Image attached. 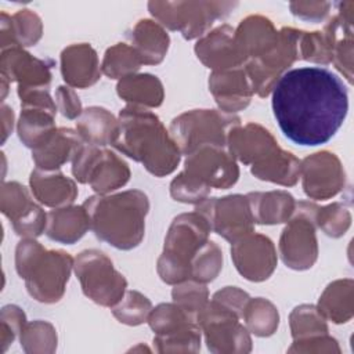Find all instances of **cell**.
Returning a JSON list of instances; mask_svg holds the SVG:
<instances>
[{
    "mask_svg": "<svg viewBox=\"0 0 354 354\" xmlns=\"http://www.w3.org/2000/svg\"><path fill=\"white\" fill-rule=\"evenodd\" d=\"M130 46L144 65L160 64L169 50L170 37L166 29L153 19H140L129 33Z\"/></svg>",
    "mask_w": 354,
    "mask_h": 354,
    "instance_id": "obj_27",
    "label": "cell"
},
{
    "mask_svg": "<svg viewBox=\"0 0 354 354\" xmlns=\"http://www.w3.org/2000/svg\"><path fill=\"white\" fill-rule=\"evenodd\" d=\"M254 224L275 225L286 223L296 207V201L288 191H267L246 194Z\"/></svg>",
    "mask_w": 354,
    "mask_h": 354,
    "instance_id": "obj_28",
    "label": "cell"
},
{
    "mask_svg": "<svg viewBox=\"0 0 354 354\" xmlns=\"http://www.w3.org/2000/svg\"><path fill=\"white\" fill-rule=\"evenodd\" d=\"M235 29L223 24L198 39L194 51L198 59L209 69L225 71L245 65L235 44Z\"/></svg>",
    "mask_w": 354,
    "mask_h": 354,
    "instance_id": "obj_19",
    "label": "cell"
},
{
    "mask_svg": "<svg viewBox=\"0 0 354 354\" xmlns=\"http://www.w3.org/2000/svg\"><path fill=\"white\" fill-rule=\"evenodd\" d=\"M112 147L141 163L155 177L171 174L183 155L158 115L137 105H126L119 112Z\"/></svg>",
    "mask_w": 354,
    "mask_h": 354,
    "instance_id": "obj_2",
    "label": "cell"
},
{
    "mask_svg": "<svg viewBox=\"0 0 354 354\" xmlns=\"http://www.w3.org/2000/svg\"><path fill=\"white\" fill-rule=\"evenodd\" d=\"M142 62L136 50L127 43H116L109 47L101 62V72L109 79H123L134 75L141 68Z\"/></svg>",
    "mask_w": 354,
    "mask_h": 354,
    "instance_id": "obj_36",
    "label": "cell"
},
{
    "mask_svg": "<svg viewBox=\"0 0 354 354\" xmlns=\"http://www.w3.org/2000/svg\"><path fill=\"white\" fill-rule=\"evenodd\" d=\"M315 224L325 235L330 238H340L351 225L350 209L343 202H333L322 207L318 206Z\"/></svg>",
    "mask_w": 354,
    "mask_h": 354,
    "instance_id": "obj_44",
    "label": "cell"
},
{
    "mask_svg": "<svg viewBox=\"0 0 354 354\" xmlns=\"http://www.w3.org/2000/svg\"><path fill=\"white\" fill-rule=\"evenodd\" d=\"M72 176L80 184H88L94 192L106 195L126 185L131 171L113 151L83 142L72 160Z\"/></svg>",
    "mask_w": 354,
    "mask_h": 354,
    "instance_id": "obj_10",
    "label": "cell"
},
{
    "mask_svg": "<svg viewBox=\"0 0 354 354\" xmlns=\"http://www.w3.org/2000/svg\"><path fill=\"white\" fill-rule=\"evenodd\" d=\"M249 299H250V296L245 290H242L236 286H225V288L217 290L212 297L213 301H216L220 306L225 307L227 310L232 311L239 318H242L243 308Z\"/></svg>",
    "mask_w": 354,
    "mask_h": 354,
    "instance_id": "obj_50",
    "label": "cell"
},
{
    "mask_svg": "<svg viewBox=\"0 0 354 354\" xmlns=\"http://www.w3.org/2000/svg\"><path fill=\"white\" fill-rule=\"evenodd\" d=\"M231 259L236 271L252 282L268 279L278 261L274 242L254 231L231 243Z\"/></svg>",
    "mask_w": 354,
    "mask_h": 354,
    "instance_id": "obj_17",
    "label": "cell"
},
{
    "mask_svg": "<svg viewBox=\"0 0 354 354\" xmlns=\"http://www.w3.org/2000/svg\"><path fill=\"white\" fill-rule=\"evenodd\" d=\"M76 131L86 144L112 145L118 133V119L102 106H88L76 119Z\"/></svg>",
    "mask_w": 354,
    "mask_h": 354,
    "instance_id": "obj_33",
    "label": "cell"
},
{
    "mask_svg": "<svg viewBox=\"0 0 354 354\" xmlns=\"http://www.w3.org/2000/svg\"><path fill=\"white\" fill-rule=\"evenodd\" d=\"M55 113L57 109L51 108L35 105L21 106V115L17 123V133L21 142L30 149L44 144L57 130Z\"/></svg>",
    "mask_w": 354,
    "mask_h": 354,
    "instance_id": "obj_31",
    "label": "cell"
},
{
    "mask_svg": "<svg viewBox=\"0 0 354 354\" xmlns=\"http://www.w3.org/2000/svg\"><path fill=\"white\" fill-rule=\"evenodd\" d=\"M90 230L88 214L83 205L53 209L47 213L46 235L54 242L73 245Z\"/></svg>",
    "mask_w": 354,
    "mask_h": 354,
    "instance_id": "obj_29",
    "label": "cell"
},
{
    "mask_svg": "<svg viewBox=\"0 0 354 354\" xmlns=\"http://www.w3.org/2000/svg\"><path fill=\"white\" fill-rule=\"evenodd\" d=\"M19 342L22 350L28 354L54 353L57 350V330L47 321H30L22 328Z\"/></svg>",
    "mask_w": 354,
    "mask_h": 354,
    "instance_id": "obj_38",
    "label": "cell"
},
{
    "mask_svg": "<svg viewBox=\"0 0 354 354\" xmlns=\"http://www.w3.org/2000/svg\"><path fill=\"white\" fill-rule=\"evenodd\" d=\"M1 120H3L1 127H3V142H4L14 127V112L6 104L1 105Z\"/></svg>",
    "mask_w": 354,
    "mask_h": 354,
    "instance_id": "obj_52",
    "label": "cell"
},
{
    "mask_svg": "<svg viewBox=\"0 0 354 354\" xmlns=\"http://www.w3.org/2000/svg\"><path fill=\"white\" fill-rule=\"evenodd\" d=\"M118 95L127 105L158 108L165 100V88L158 76L151 73H134L120 79L116 84Z\"/></svg>",
    "mask_w": 354,
    "mask_h": 354,
    "instance_id": "obj_30",
    "label": "cell"
},
{
    "mask_svg": "<svg viewBox=\"0 0 354 354\" xmlns=\"http://www.w3.org/2000/svg\"><path fill=\"white\" fill-rule=\"evenodd\" d=\"M195 210L207 220L212 232L223 236L230 243L254 231L246 195L206 198L196 205Z\"/></svg>",
    "mask_w": 354,
    "mask_h": 354,
    "instance_id": "obj_14",
    "label": "cell"
},
{
    "mask_svg": "<svg viewBox=\"0 0 354 354\" xmlns=\"http://www.w3.org/2000/svg\"><path fill=\"white\" fill-rule=\"evenodd\" d=\"M171 299L173 301L181 307L192 319L198 322V315L203 310V307L209 301V290L206 283L187 279L180 283L173 285Z\"/></svg>",
    "mask_w": 354,
    "mask_h": 354,
    "instance_id": "obj_42",
    "label": "cell"
},
{
    "mask_svg": "<svg viewBox=\"0 0 354 354\" xmlns=\"http://www.w3.org/2000/svg\"><path fill=\"white\" fill-rule=\"evenodd\" d=\"M202 329L199 324H191L167 335H155L153 346L158 353H198L201 350Z\"/></svg>",
    "mask_w": 354,
    "mask_h": 354,
    "instance_id": "obj_41",
    "label": "cell"
},
{
    "mask_svg": "<svg viewBox=\"0 0 354 354\" xmlns=\"http://www.w3.org/2000/svg\"><path fill=\"white\" fill-rule=\"evenodd\" d=\"M26 324V315L24 310L15 304H7L1 308L0 314V346L1 353H4L8 346L21 335L22 328Z\"/></svg>",
    "mask_w": 354,
    "mask_h": 354,
    "instance_id": "obj_47",
    "label": "cell"
},
{
    "mask_svg": "<svg viewBox=\"0 0 354 354\" xmlns=\"http://www.w3.org/2000/svg\"><path fill=\"white\" fill-rule=\"evenodd\" d=\"M271 106L288 140L301 147H317L332 140L344 123L348 91L328 68H293L277 80Z\"/></svg>",
    "mask_w": 354,
    "mask_h": 354,
    "instance_id": "obj_1",
    "label": "cell"
},
{
    "mask_svg": "<svg viewBox=\"0 0 354 354\" xmlns=\"http://www.w3.org/2000/svg\"><path fill=\"white\" fill-rule=\"evenodd\" d=\"M223 268V252L213 242H205L191 260V279L207 283L217 278Z\"/></svg>",
    "mask_w": 354,
    "mask_h": 354,
    "instance_id": "obj_43",
    "label": "cell"
},
{
    "mask_svg": "<svg viewBox=\"0 0 354 354\" xmlns=\"http://www.w3.org/2000/svg\"><path fill=\"white\" fill-rule=\"evenodd\" d=\"M289 353H340L337 340L332 336L321 335L306 340H293Z\"/></svg>",
    "mask_w": 354,
    "mask_h": 354,
    "instance_id": "obj_49",
    "label": "cell"
},
{
    "mask_svg": "<svg viewBox=\"0 0 354 354\" xmlns=\"http://www.w3.org/2000/svg\"><path fill=\"white\" fill-rule=\"evenodd\" d=\"M43 36L41 18L29 8L18 10L15 14L0 15V47L1 50L11 47L35 46Z\"/></svg>",
    "mask_w": 354,
    "mask_h": 354,
    "instance_id": "obj_25",
    "label": "cell"
},
{
    "mask_svg": "<svg viewBox=\"0 0 354 354\" xmlns=\"http://www.w3.org/2000/svg\"><path fill=\"white\" fill-rule=\"evenodd\" d=\"M152 310L151 300L138 290H126L123 297L112 307L113 317L124 325L137 326L147 322Z\"/></svg>",
    "mask_w": 354,
    "mask_h": 354,
    "instance_id": "obj_40",
    "label": "cell"
},
{
    "mask_svg": "<svg viewBox=\"0 0 354 354\" xmlns=\"http://www.w3.org/2000/svg\"><path fill=\"white\" fill-rule=\"evenodd\" d=\"M242 319L249 333L259 337H268L278 329L279 313L268 299L254 297L248 300L242 313Z\"/></svg>",
    "mask_w": 354,
    "mask_h": 354,
    "instance_id": "obj_35",
    "label": "cell"
},
{
    "mask_svg": "<svg viewBox=\"0 0 354 354\" xmlns=\"http://www.w3.org/2000/svg\"><path fill=\"white\" fill-rule=\"evenodd\" d=\"M239 317L218 303L209 300L198 315V324L209 351L214 354H242L252 351V339Z\"/></svg>",
    "mask_w": 354,
    "mask_h": 354,
    "instance_id": "obj_11",
    "label": "cell"
},
{
    "mask_svg": "<svg viewBox=\"0 0 354 354\" xmlns=\"http://www.w3.org/2000/svg\"><path fill=\"white\" fill-rule=\"evenodd\" d=\"M82 145L83 140L76 130L59 127L44 144L32 149V159L37 169L59 170L62 165L73 160Z\"/></svg>",
    "mask_w": 354,
    "mask_h": 354,
    "instance_id": "obj_26",
    "label": "cell"
},
{
    "mask_svg": "<svg viewBox=\"0 0 354 354\" xmlns=\"http://www.w3.org/2000/svg\"><path fill=\"white\" fill-rule=\"evenodd\" d=\"M212 232L207 220L196 210L176 216L166 232L156 271L167 285L191 279V260Z\"/></svg>",
    "mask_w": 354,
    "mask_h": 354,
    "instance_id": "obj_5",
    "label": "cell"
},
{
    "mask_svg": "<svg viewBox=\"0 0 354 354\" xmlns=\"http://www.w3.org/2000/svg\"><path fill=\"white\" fill-rule=\"evenodd\" d=\"M73 263L75 259L68 252L46 249L36 239L24 238L15 248L17 274L39 303L53 304L62 299Z\"/></svg>",
    "mask_w": 354,
    "mask_h": 354,
    "instance_id": "obj_4",
    "label": "cell"
},
{
    "mask_svg": "<svg viewBox=\"0 0 354 354\" xmlns=\"http://www.w3.org/2000/svg\"><path fill=\"white\" fill-rule=\"evenodd\" d=\"M332 48L333 43L325 30H300L299 59L328 65L332 62Z\"/></svg>",
    "mask_w": 354,
    "mask_h": 354,
    "instance_id": "obj_45",
    "label": "cell"
},
{
    "mask_svg": "<svg viewBox=\"0 0 354 354\" xmlns=\"http://www.w3.org/2000/svg\"><path fill=\"white\" fill-rule=\"evenodd\" d=\"M236 3L232 1H149L151 15L169 30H178L192 40L206 35L217 19L225 18Z\"/></svg>",
    "mask_w": 354,
    "mask_h": 354,
    "instance_id": "obj_6",
    "label": "cell"
},
{
    "mask_svg": "<svg viewBox=\"0 0 354 354\" xmlns=\"http://www.w3.org/2000/svg\"><path fill=\"white\" fill-rule=\"evenodd\" d=\"M209 91L218 108L228 113L245 109L254 94L243 66L213 71L209 76Z\"/></svg>",
    "mask_w": 354,
    "mask_h": 354,
    "instance_id": "obj_20",
    "label": "cell"
},
{
    "mask_svg": "<svg viewBox=\"0 0 354 354\" xmlns=\"http://www.w3.org/2000/svg\"><path fill=\"white\" fill-rule=\"evenodd\" d=\"M155 335H167L191 324H198L181 307L173 303H160L151 310L147 319Z\"/></svg>",
    "mask_w": 354,
    "mask_h": 354,
    "instance_id": "obj_39",
    "label": "cell"
},
{
    "mask_svg": "<svg viewBox=\"0 0 354 354\" xmlns=\"http://www.w3.org/2000/svg\"><path fill=\"white\" fill-rule=\"evenodd\" d=\"M55 105L57 109L65 116L66 119H77L82 112V102L76 91L69 86H58L55 90Z\"/></svg>",
    "mask_w": 354,
    "mask_h": 354,
    "instance_id": "obj_51",
    "label": "cell"
},
{
    "mask_svg": "<svg viewBox=\"0 0 354 354\" xmlns=\"http://www.w3.org/2000/svg\"><path fill=\"white\" fill-rule=\"evenodd\" d=\"M289 326L293 340H306L328 333L326 319L314 304L295 307L289 315Z\"/></svg>",
    "mask_w": 354,
    "mask_h": 354,
    "instance_id": "obj_37",
    "label": "cell"
},
{
    "mask_svg": "<svg viewBox=\"0 0 354 354\" xmlns=\"http://www.w3.org/2000/svg\"><path fill=\"white\" fill-rule=\"evenodd\" d=\"M29 187L33 198L53 209L71 206L77 198L75 180L66 177L59 170L35 169L29 177Z\"/></svg>",
    "mask_w": 354,
    "mask_h": 354,
    "instance_id": "obj_24",
    "label": "cell"
},
{
    "mask_svg": "<svg viewBox=\"0 0 354 354\" xmlns=\"http://www.w3.org/2000/svg\"><path fill=\"white\" fill-rule=\"evenodd\" d=\"M235 44L245 59L259 58L271 51L279 39V30L263 15H249L239 22L235 29Z\"/></svg>",
    "mask_w": 354,
    "mask_h": 354,
    "instance_id": "obj_23",
    "label": "cell"
},
{
    "mask_svg": "<svg viewBox=\"0 0 354 354\" xmlns=\"http://www.w3.org/2000/svg\"><path fill=\"white\" fill-rule=\"evenodd\" d=\"M304 194L314 201H326L343 191L346 171L336 153L319 151L300 160Z\"/></svg>",
    "mask_w": 354,
    "mask_h": 354,
    "instance_id": "obj_16",
    "label": "cell"
},
{
    "mask_svg": "<svg viewBox=\"0 0 354 354\" xmlns=\"http://www.w3.org/2000/svg\"><path fill=\"white\" fill-rule=\"evenodd\" d=\"M97 239L119 250L137 248L145 235L149 199L140 189L93 195L83 202Z\"/></svg>",
    "mask_w": 354,
    "mask_h": 354,
    "instance_id": "obj_3",
    "label": "cell"
},
{
    "mask_svg": "<svg viewBox=\"0 0 354 354\" xmlns=\"http://www.w3.org/2000/svg\"><path fill=\"white\" fill-rule=\"evenodd\" d=\"M317 308L325 319L346 324L354 314V282L350 278L330 282L322 292Z\"/></svg>",
    "mask_w": 354,
    "mask_h": 354,
    "instance_id": "obj_34",
    "label": "cell"
},
{
    "mask_svg": "<svg viewBox=\"0 0 354 354\" xmlns=\"http://www.w3.org/2000/svg\"><path fill=\"white\" fill-rule=\"evenodd\" d=\"M241 124V119L235 113L221 109H192L176 116L169 133L183 155L203 144L227 145L228 134Z\"/></svg>",
    "mask_w": 354,
    "mask_h": 354,
    "instance_id": "obj_7",
    "label": "cell"
},
{
    "mask_svg": "<svg viewBox=\"0 0 354 354\" xmlns=\"http://www.w3.org/2000/svg\"><path fill=\"white\" fill-rule=\"evenodd\" d=\"M97 51L88 43H76L61 51V75L72 88H87L101 77Z\"/></svg>",
    "mask_w": 354,
    "mask_h": 354,
    "instance_id": "obj_22",
    "label": "cell"
},
{
    "mask_svg": "<svg viewBox=\"0 0 354 354\" xmlns=\"http://www.w3.org/2000/svg\"><path fill=\"white\" fill-rule=\"evenodd\" d=\"M53 65V59L37 58L22 47L1 50V79L17 82L18 88H50Z\"/></svg>",
    "mask_w": 354,
    "mask_h": 354,
    "instance_id": "obj_18",
    "label": "cell"
},
{
    "mask_svg": "<svg viewBox=\"0 0 354 354\" xmlns=\"http://www.w3.org/2000/svg\"><path fill=\"white\" fill-rule=\"evenodd\" d=\"M73 271L82 290L95 304L113 307L124 295L127 281L101 250L86 249L75 257Z\"/></svg>",
    "mask_w": 354,
    "mask_h": 354,
    "instance_id": "obj_9",
    "label": "cell"
},
{
    "mask_svg": "<svg viewBox=\"0 0 354 354\" xmlns=\"http://www.w3.org/2000/svg\"><path fill=\"white\" fill-rule=\"evenodd\" d=\"M0 210L11 221L14 232L22 238L36 239L46 232L47 213L33 201L28 188L18 181H3Z\"/></svg>",
    "mask_w": 354,
    "mask_h": 354,
    "instance_id": "obj_15",
    "label": "cell"
},
{
    "mask_svg": "<svg viewBox=\"0 0 354 354\" xmlns=\"http://www.w3.org/2000/svg\"><path fill=\"white\" fill-rule=\"evenodd\" d=\"M299 29L283 26L271 51L243 65L254 94L261 98L270 95L277 80L299 59Z\"/></svg>",
    "mask_w": 354,
    "mask_h": 354,
    "instance_id": "obj_12",
    "label": "cell"
},
{
    "mask_svg": "<svg viewBox=\"0 0 354 354\" xmlns=\"http://www.w3.org/2000/svg\"><path fill=\"white\" fill-rule=\"evenodd\" d=\"M227 147L231 155L246 166L260 162L279 148L270 130L253 122L232 129L227 138Z\"/></svg>",
    "mask_w": 354,
    "mask_h": 354,
    "instance_id": "obj_21",
    "label": "cell"
},
{
    "mask_svg": "<svg viewBox=\"0 0 354 354\" xmlns=\"http://www.w3.org/2000/svg\"><path fill=\"white\" fill-rule=\"evenodd\" d=\"M333 4L329 1H292L289 3L290 12L303 19V21H310L313 24L322 22L328 14L329 10Z\"/></svg>",
    "mask_w": 354,
    "mask_h": 354,
    "instance_id": "obj_48",
    "label": "cell"
},
{
    "mask_svg": "<svg viewBox=\"0 0 354 354\" xmlns=\"http://www.w3.org/2000/svg\"><path fill=\"white\" fill-rule=\"evenodd\" d=\"M183 171L210 189H227L239 178L236 159L228 147L216 144L199 145L185 155Z\"/></svg>",
    "mask_w": 354,
    "mask_h": 354,
    "instance_id": "obj_13",
    "label": "cell"
},
{
    "mask_svg": "<svg viewBox=\"0 0 354 354\" xmlns=\"http://www.w3.org/2000/svg\"><path fill=\"white\" fill-rule=\"evenodd\" d=\"M250 173L261 181L293 187L300 178V160L292 152L279 147L260 162L252 165Z\"/></svg>",
    "mask_w": 354,
    "mask_h": 354,
    "instance_id": "obj_32",
    "label": "cell"
},
{
    "mask_svg": "<svg viewBox=\"0 0 354 354\" xmlns=\"http://www.w3.org/2000/svg\"><path fill=\"white\" fill-rule=\"evenodd\" d=\"M317 209L314 202H296L295 212L281 232L278 252L283 264L292 270H308L318 259Z\"/></svg>",
    "mask_w": 354,
    "mask_h": 354,
    "instance_id": "obj_8",
    "label": "cell"
},
{
    "mask_svg": "<svg viewBox=\"0 0 354 354\" xmlns=\"http://www.w3.org/2000/svg\"><path fill=\"white\" fill-rule=\"evenodd\" d=\"M210 191L209 187L198 183L184 171H180L170 183V196L181 203L198 205L209 196Z\"/></svg>",
    "mask_w": 354,
    "mask_h": 354,
    "instance_id": "obj_46",
    "label": "cell"
}]
</instances>
